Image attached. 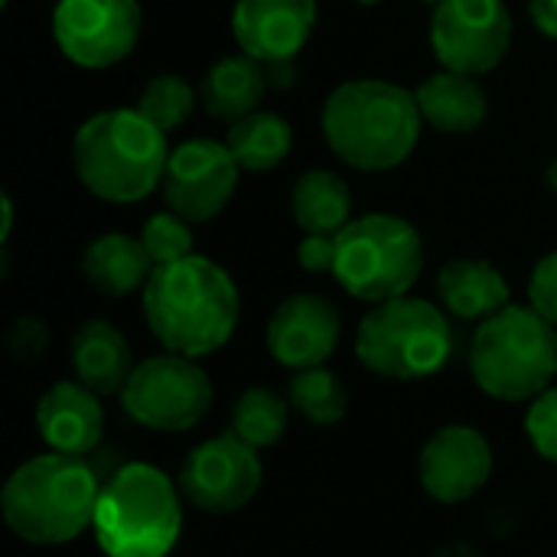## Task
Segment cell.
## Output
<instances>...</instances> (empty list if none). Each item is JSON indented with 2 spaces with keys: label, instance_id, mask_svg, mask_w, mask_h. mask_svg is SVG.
Wrapping results in <instances>:
<instances>
[{
  "label": "cell",
  "instance_id": "6da1fadb",
  "mask_svg": "<svg viewBox=\"0 0 557 557\" xmlns=\"http://www.w3.org/2000/svg\"><path fill=\"white\" fill-rule=\"evenodd\" d=\"M242 300L225 268L202 255L157 264L144 287V320L166 352L202 359L219 352L238 326Z\"/></svg>",
  "mask_w": 557,
  "mask_h": 557
},
{
  "label": "cell",
  "instance_id": "7a4b0ae2",
  "mask_svg": "<svg viewBox=\"0 0 557 557\" xmlns=\"http://www.w3.org/2000/svg\"><path fill=\"white\" fill-rule=\"evenodd\" d=\"M418 98L385 78H352L339 85L320 114L330 150L366 173L401 166L421 137Z\"/></svg>",
  "mask_w": 557,
  "mask_h": 557
},
{
  "label": "cell",
  "instance_id": "3957f363",
  "mask_svg": "<svg viewBox=\"0 0 557 557\" xmlns=\"http://www.w3.org/2000/svg\"><path fill=\"white\" fill-rule=\"evenodd\" d=\"M98 496L101 480L85 457L49 450L10 473L0 493V512L20 542L52 548L95 525Z\"/></svg>",
  "mask_w": 557,
  "mask_h": 557
},
{
  "label": "cell",
  "instance_id": "277c9868",
  "mask_svg": "<svg viewBox=\"0 0 557 557\" xmlns=\"http://www.w3.org/2000/svg\"><path fill=\"white\" fill-rule=\"evenodd\" d=\"M166 131L137 108L91 114L72 140L78 183L104 202H140L166 173Z\"/></svg>",
  "mask_w": 557,
  "mask_h": 557
},
{
  "label": "cell",
  "instance_id": "5b68a950",
  "mask_svg": "<svg viewBox=\"0 0 557 557\" xmlns=\"http://www.w3.org/2000/svg\"><path fill=\"white\" fill-rule=\"evenodd\" d=\"M91 529L104 557H166L183 532V493L163 470L127 463L101 486Z\"/></svg>",
  "mask_w": 557,
  "mask_h": 557
},
{
  "label": "cell",
  "instance_id": "8992f818",
  "mask_svg": "<svg viewBox=\"0 0 557 557\" xmlns=\"http://www.w3.org/2000/svg\"><path fill=\"white\" fill-rule=\"evenodd\" d=\"M470 372L480 392L496 401H535L557 375V326L535 307L509 304L480 323Z\"/></svg>",
  "mask_w": 557,
  "mask_h": 557
},
{
  "label": "cell",
  "instance_id": "52a82bcc",
  "mask_svg": "<svg viewBox=\"0 0 557 557\" xmlns=\"http://www.w3.org/2000/svg\"><path fill=\"white\" fill-rule=\"evenodd\" d=\"M454 352V330L441 307L421 297L372 304L356 333V359L379 379L421 382L437 375Z\"/></svg>",
  "mask_w": 557,
  "mask_h": 557
},
{
  "label": "cell",
  "instance_id": "ba28073f",
  "mask_svg": "<svg viewBox=\"0 0 557 557\" xmlns=\"http://www.w3.org/2000/svg\"><path fill=\"white\" fill-rule=\"evenodd\" d=\"M424 268L421 232L398 215L372 212L336 235L333 277L356 300L382 304L405 297Z\"/></svg>",
  "mask_w": 557,
  "mask_h": 557
},
{
  "label": "cell",
  "instance_id": "9c48e42d",
  "mask_svg": "<svg viewBox=\"0 0 557 557\" xmlns=\"http://www.w3.org/2000/svg\"><path fill=\"white\" fill-rule=\"evenodd\" d=\"M117 398L124 414L140 428L160 434H183L202 424V418L212 411L215 388L196 359L163 352L137 362Z\"/></svg>",
  "mask_w": 557,
  "mask_h": 557
},
{
  "label": "cell",
  "instance_id": "30bf717a",
  "mask_svg": "<svg viewBox=\"0 0 557 557\" xmlns=\"http://www.w3.org/2000/svg\"><path fill=\"white\" fill-rule=\"evenodd\" d=\"M261 480L264 467L258 450L228 431L189 450L176 486L193 509L206 516H232L258 496Z\"/></svg>",
  "mask_w": 557,
  "mask_h": 557
},
{
  "label": "cell",
  "instance_id": "8fae6325",
  "mask_svg": "<svg viewBox=\"0 0 557 557\" xmlns=\"http://www.w3.org/2000/svg\"><path fill=\"white\" fill-rule=\"evenodd\" d=\"M431 46L444 69L493 72L512 46V13L506 0H441L431 20Z\"/></svg>",
  "mask_w": 557,
  "mask_h": 557
},
{
  "label": "cell",
  "instance_id": "7c38bea8",
  "mask_svg": "<svg viewBox=\"0 0 557 557\" xmlns=\"http://www.w3.org/2000/svg\"><path fill=\"white\" fill-rule=\"evenodd\" d=\"M140 23L137 0H59L52 36L69 62L82 69H111L134 52Z\"/></svg>",
  "mask_w": 557,
  "mask_h": 557
},
{
  "label": "cell",
  "instance_id": "4fadbf2b",
  "mask_svg": "<svg viewBox=\"0 0 557 557\" xmlns=\"http://www.w3.org/2000/svg\"><path fill=\"white\" fill-rule=\"evenodd\" d=\"M238 160L219 140H186L170 150L163 173V199L166 209L183 215L186 222L215 219L238 189Z\"/></svg>",
  "mask_w": 557,
  "mask_h": 557
},
{
  "label": "cell",
  "instance_id": "5bb4252c",
  "mask_svg": "<svg viewBox=\"0 0 557 557\" xmlns=\"http://www.w3.org/2000/svg\"><path fill=\"white\" fill-rule=\"evenodd\" d=\"M493 476V447L470 424H444L428 437L418 457V480L441 506L473 499Z\"/></svg>",
  "mask_w": 557,
  "mask_h": 557
},
{
  "label": "cell",
  "instance_id": "9a60e30c",
  "mask_svg": "<svg viewBox=\"0 0 557 557\" xmlns=\"http://www.w3.org/2000/svg\"><path fill=\"white\" fill-rule=\"evenodd\" d=\"M339 336V310L320 294H294L268 320V352L290 372L323 366L336 352Z\"/></svg>",
  "mask_w": 557,
  "mask_h": 557
},
{
  "label": "cell",
  "instance_id": "2e32d148",
  "mask_svg": "<svg viewBox=\"0 0 557 557\" xmlns=\"http://www.w3.org/2000/svg\"><path fill=\"white\" fill-rule=\"evenodd\" d=\"M317 26V0H235L232 33L258 62H290Z\"/></svg>",
  "mask_w": 557,
  "mask_h": 557
},
{
  "label": "cell",
  "instance_id": "e0dca14e",
  "mask_svg": "<svg viewBox=\"0 0 557 557\" xmlns=\"http://www.w3.org/2000/svg\"><path fill=\"white\" fill-rule=\"evenodd\" d=\"M36 431L42 444L55 454H91L104 434L101 395H95L82 382H55L36 405Z\"/></svg>",
  "mask_w": 557,
  "mask_h": 557
},
{
  "label": "cell",
  "instance_id": "ac0fdd59",
  "mask_svg": "<svg viewBox=\"0 0 557 557\" xmlns=\"http://www.w3.org/2000/svg\"><path fill=\"white\" fill-rule=\"evenodd\" d=\"M69 362H72L75 382H82L85 388H91L101 398L121 395L131 372L137 369L131 343L108 320H88L72 333Z\"/></svg>",
  "mask_w": 557,
  "mask_h": 557
},
{
  "label": "cell",
  "instance_id": "d6986e66",
  "mask_svg": "<svg viewBox=\"0 0 557 557\" xmlns=\"http://www.w3.org/2000/svg\"><path fill=\"white\" fill-rule=\"evenodd\" d=\"M82 277L104 297H127L134 290H144L153 274V258L144 248L140 238H131L124 232L98 235L82 251Z\"/></svg>",
  "mask_w": 557,
  "mask_h": 557
},
{
  "label": "cell",
  "instance_id": "ffe728a7",
  "mask_svg": "<svg viewBox=\"0 0 557 557\" xmlns=\"http://www.w3.org/2000/svg\"><path fill=\"white\" fill-rule=\"evenodd\" d=\"M421 117L441 134H473L486 121V91L473 75L444 69L421 82L414 91Z\"/></svg>",
  "mask_w": 557,
  "mask_h": 557
},
{
  "label": "cell",
  "instance_id": "44dd1931",
  "mask_svg": "<svg viewBox=\"0 0 557 557\" xmlns=\"http://www.w3.org/2000/svg\"><path fill=\"white\" fill-rule=\"evenodd\" d=\"M444 307L460 320H490L509 307V281L486 258H457L437 274Z\"/></svg>",
  "mask_w": 557,
  "mask_h": 557
},
{
  "label": "cell",
  "instance_id": "7402d4cb",
  "mask_svg": "<svg viewBox=\"0 0 557 557\" xmlns=\"http://www.w3.org/2000/svg\"><path fill=\"white\" fill-rule=\"evenodd\" d=\"M268 69L264 62L251 55H225L219 59L199 82V101L209 117L215 121H242L251 111H258L264 91H268Z\"/></svg>",
  "mask_w": 557,
  "mask_h": 557
},
{
  "label": "cell",
  "instance_id": "603a6c76",
  "mask_svg": "<svg viewBox=\"0 0 557 557\" xmlns=\"http://www.w3.org/2000/svg\"><path fill=\"white\" fill-rule=\"evenodd\" d=\"M294 222L307 235H339L352 219V193L333 170H307L290 193Z\"/></svg>",
  "mask_w": 557,
  "mask_h": 557
},
{
  "label": "cell",
  "instance_id": "cb8c5ba5",
  "mask_svg": "<svg viewBox=\"0 0 557 557\" xmlns=\"http://www.w3.org/2000/svg\"><path fill=\"white\" fill-rule=\"evenodd\" d=\"M225 147L248 173H264L284 163L294 147V127L274 111H251L248 117L235 121L225 134Z\"/></svg>",
  "mask_w": 557,
  "mask_h": 557
},
{
  "label": "cell",
  "instance_id": "d4e9b609",
  "mask_svg": "<svg viewBox=\"0 0 557 557\" xmlns=\"http://www.w3.org/2000/svg\"><path fill=\"white\" fill-rule=\"evenodd\" d=\"M290 424V401L271 388H245L232 408V434L255 450L281 444Z\"/></svg>",
  "mask_w": 557,
  "mask_h": 557
},
{
  "label": "cell",
  "instance_id": "484cf974",
  "mask_svg": "<svg viewBox=\"0 0 557 557\" xmlns=\"http://www.w3.org/2000/svg\"><path fill=\"white\" fill-rule=\"evenodd\" d=\"M287 401L290 408L307 418L317 428H333L346 418L349 408V392L339 382L336 372L317 366V369H300L294 372L290 385H287Z\"/></svg>",
  "mask_w": 557,
  "mask_h": 557
},
{
  "label": "cell",
  "instance_id": "4316f807",
  "mask_svg": "<svg viewBox=\"0 0 557 557\" xmlns=\"http://www.w3.org/2000/svg\"><path fill=\"white\" fill-rule=\"evenodd\" d=\"M193 108H196V91L173 72L153 75L137 101V111L147 121H153L160 131H176L183 121H189Z\"/></svg>",
  "mask_w": 557,
  "mask_h": 557
},
{
  "label": "cell",
  "instance_id": "83f0119b",
  "mask_svg": "<svg viewBox=\"0 0 557 557\" xmlns=\"http://www.w3.org/2000/svg\"><path fill=\"white\" fill-rule=\"evenodd\" d=\"M144 248L150 251L153 264H170L186 255H193V232L189 222L176 212H157L144 222L140 232Z\"/></svg>",
  "mask_w": 557,
  "mask_h": 557
},
{
  "label": "cell",
  "instance_id": "f1b7e54d",
  "mask_svg": "<svg viewBox=\"0 0 557 557\" xmlns=\"http://www.w3.org/2000/svg\"><path fill=\"white\" fill-rule=\"evenodd\" d=\"M525 431H529V441L532 447L548 460V463H557V385L542 392L529 414H525Z\"/></svg>",
  "mask_w": 557,
  "mask_h": 557
},
{
  "label": "cell",
  "instance_id": "f546056e",
  "mask_svg": "<svg viewBox=\"0 0 557 557\" xmlns=\"http://www.w3.org/2000/svg\"><path fill=\"white\" fill-rule=\"evenodd\" d=\"M529 300L552 326H557V251L535 264L529 281Z\"/></svg>",
  "mask_w": 557,
  "mask_h": 557
},
{
  "label": "cell",
  "instance_id": "4dcf8cb0",
  "mask_svg": "<svg viewBox=\"0 0 557 557\" xmlns=\"http://www.w3.org/2000/svg\"><path fill=\"white\" fill-rule=\"evenodd\" d=\"M46 343H49V330L36 317H20L10 330V352L20 362H36L46 352Z\"/></svg>",
  "mask_w": 557,
  "mask_h": 557
},
{
  "label": "cell",
  "instance_id": "1f68e13d",
  "mask_svg": "<svg viewBox=\"0 0 557 557\" xmlns=\"http://www.w3.org/2000/svg\"><path fill=\"white\" fill-rule=\"evenodd\" d=\"M297 261L310 274H333L336 235H304V242L297 245Z\"/></svg>",
  "mask_w": 557,
  "mask_h": 557
},
{
  "label": "cell",
  "instance_id": "d6a6232c",
  "mask_svg": "<svg viewBox=\"0 0 557 557\" xmlns=\"http://www.w3.org/2000/svg\"><path fill=\"white\" fill-rule=\"evenodd\" d=\"M529 13L545 36L557 39V0H529Z\"/></svg>",
  "mask_w": 557,
  "mask_h": 557
},
{
  "label": "cell",
  "instance_id": "836d02e7",
  "mask_svg": "<svg viewBox=\"0 0 557 557\" xmlns=\"http://www.w3.org/2000/svg\"><path fill=\"white\" fill-rule=\"evenodd\" d=\"M0 212H3V228H0V238L7 242L10 238V228H13V202H10V196L3 193V199H0Z\"/></svg>",
  "mask_w": 557,
  "mask_h": 557
},
{
  "label": "cell",
  "instance_id": "e575fe53",
  "mask_svg": "<svg viewBox=\"0 0 557 557\" xmlns=\"http://www.w3.org/2000/svg\"><path fill=\"white\" fill-rule=\"evenodd\" d=\"M545 183H548L552 193H557V157L548 163V170H545Z\"/></svg>",
  "mask_w": 557,
  "mask_h": 557
},
{
  "label": "cell",
  "instance_id": "d590c367",
  "mask_svg": "<svg viewBox=\"0 0 557 557\" xmlns=\"http://www.w3.org/2000/svg\"><path fill=\"white\" fill-rule=\"evenodd\" d=\"M359 3H366V7H372V3H379V0H359Z\"/></svg>",
  "mask_w": 557,
  "mask_h": 557
},
{
  "label": "cell",
  "instance_id": "8d00e7d4",
  "mask_svg": "<svg viewBox=\"0 0 557 557\" xmlns=\"http://www.w3.org/2000/svg\"><path fill=\"white\" fill-rule=\"evenodd\" d=\"M421 3H431V7H437V3H441V0H421Z\"/></svg>",
  "mask_w": 557,
  "mask_h": 557
},
{
  "label": "cell",
  "instance_id": "74e56055",
  "mask_svg": "<svg viewBox=\"0 0 557 557\" xmlns=\"http://www.w3.org/2000/svg\"><path fill=\"white\" fill-rule=\"evenodd\" d=\"M0 3H10V0H0Z\"/></svg>",
  "mask_w": 557,
  "mask_h": 557
}]
</instances>
